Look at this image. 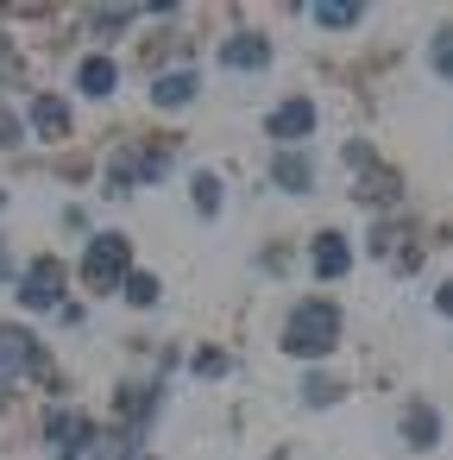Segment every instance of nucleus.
Listing matches in <instances>:
<instances>
[{
	"mask_svg": "<svg viewBox=\"0 0 453 460\" xmlns=\"http://www.w3.org/2000/svg\"><path fill=\"white\" fill-rule=\"evenodd\" d=\"M334 341H340V309H334V303H296V309H290L283 347H290L296 359H321V353H334Z\"/></svg>",
	"mask_w": 453,
	"mask_h": 460,
	"instance_id": "nucleus-1",
	"label": "nucleus"
},
{
	"mask_svg": "<svg viewBox=\"0 0 453 460\" xmlns=\"http://www.w3.org/2000/svg\"><path fill=\"white\" fill-rule=\"evenodd\" d=\"M126 259H133L126 240H120V234H101V240L89 246V265H83V271H89L95 290H108V284H126Z\"/></svg>",
	"mask_w": 453,
	"mask_h": 460,
	"instance_id": "nucleus-2",
	"label": "nucleus"
},
{
	"mask_svg": "<svg viewBox=\"0 0 453 460\" xmlns=\"http://www.w3.org/2000/svg\"><path fill=\"white\" fill-rule=\"evenodd\" d=\"M57 296H64V265H57V259H39V265L26 271V284H20V303H26V309H51Z\"/></svg>",
	"mask_w": 453,
	"mask_h": 460,
	"instance_id": "nucleus-3",
	"label": "nucleus"
},
{
	"mask_svg": "<svg viewBox=\"0 0 453 460\" xmlns=\"http://www.w3.org/2000/svg\"><path fill=\"white\" fill-rule=\"evenodd\" d=\"M39 366V341L26 328H0V378H20Z\"/></svg>",
	"mask_w": 453,
	"mask_h": 460,
	"instance_id": "nucleus-4",
	"label": "nucleus"
},
{
	"mask_svg": "<svg viewBox=\"0 0 453 460\" xmlns=\"http://www.w3.org/2000/svg\"><path fill=\"white\" fill-rule=\"evenodd\" d=\"M265 133H271L277 146H290V139H309V133H315V108H309V102H283V108L265 120Z\"/></svg>",
	"mask_w": 453,
	"mask_h": 460,
	"instance_id": "nucleus-5",
	"label": "nucleus"
},
{
	"mask_svg": "<svg viewBox=\"0 0 453 460\" xmlns=\"http://www.w3.org/2000/svg\"><path fill=\"white\" fill-rule=\"evenodd\" d=\"M89 435H95V429H89L76 410L51 416V441H57V454H64V460H70V454H83V447H89Z\"/></svg>",
	"mask_w": 453,
	"mask_h": 460,
	"instance_id": "nucleus-6",
	"label": "nucleus"
},
{
	"mask_svg": "<svg viewBox=\"0 0 453 460\" xmlns=\"http://www.w3.org/2000/svg\"><path fill=\"white\" fill-rule=\"evenodd\" d=\"M152 102H158V108H170V114H177V108H189V102H196V76H189V70L158 76V83H152Z\"/></svg>",
	"mask_w": 453,
	"mask_h": 460,
	"instance_id": "nucleus-7",
	"label": "nucleus"
},
{
	"mask_svg": "<svg viewBox=\"0 0 453 460\" xmlns=\"http://www.w3.org/2000/svg\"><path fill=\"white\" fill-rule=\"evenodd\" d=\"M76 83H83V95H95V102H108V95H114V83H120V70H114L108 58H89V64L76 70Z\"/></svg>",
	"mask_w": 453,
	"mask_h": 460,
	"instance_id": "nucleus-8",
	"label": "nucleus"
},
{
	"mask_svg": "<svg viewBox=\"0 0 453 460\" xmlns=\"http://www.w3.org/2000/svg\"><path fill=\"white\" fill-rule=\"evenodd\" d=\"M403 435H409L415 447H434V441H440V416H434L428 403H409V410H403Z\"/></svg>",
	"mask_w": 453,
	"mask_h": 460,
	"instance_id": "nucleus-9",
	"label": "nucleus"
},
{
	"mask_svg": "<svg viewBox=\"0 0 453 460\" xmlns=\"http://www.w3.org/2000/svg\"><path fill=\"white\" fill-rule=\"evenodd\" d=\"M346 265H353L346 240H340V234H321V240H315V271H321V278H340Z\"/></svg>",
	"mask_w": 453,
	"mask_h": 460,
	"instance_id": "nucleus-10",
	"label": "nucleus"
},
{
	"mask_svg": "<svg viewBox=\"0 0 453 460\" xmlns=\"http://www.w3.org/2000/svg\"><path fill=\"white\" fill-rule=\"evenodd\" d=\"M233 70H258L271 51H265V39H252V32H240V39H227V51H221Z\"/></svg>",
	"mask_w": 453,
	"mask_h": 460,
	"instance_id": "nucleus-11",
	"label": "nucleus"
},
{
	"mask_svg": "<svg viewBox=\"0 0 453 460\" xmlns=\"http://www.w3.org/2000/svg\"><path fill=\"white\" fill-rule=\"evenodd\" d=\"M32 127L57 139V133H70V108H64V102H51V95H39V102H32Z\"/></svg>",
	"mask_w": 453,
	"mask_h": 460,
	"instance_id": "nucleus-12",
	"label": "nucleus"
},
{
	"mask_svg": "<svg viewBox=\"0 0 453 460\" xmlns=\"http://www.w3.org/2000/svg\"><path fill=\"white\" fill-rule=\"evenodd\" d=\"M277 183H283V190H309V183H315V171H309V158H296V152H283V158H277Z\"/></svg>",
	"mask_w": 453,
	"mask_h": 460,
	"instance_id": "nucleus-13",
	"label": "nucleus"
},
{
	"mask_svg": "<svg viewBox=\"0 0 453 460\" xmlns=\"http://www.w3.org/2000/svg\"><path fill=\"white\" fill-rule=\"evenodd\" d=\"M315 26H359V7H340V0H321V7H309Z\"/></svg>",
	"mask_w": 453,
	"mask_h": 460,
	"instance_id": "nucleus-14",
	"label": "nucleus"
},
{
	"mask_svg": "<svg viewBox=\"0 0 453 460\" xmlns=\"http://www.w3.org/2000/svg\"><path fill=\"white\" fill-rule=\"evenodd\" d=\"M126 303L152 309V303H158V278H152V271H126Z\"/></svg>",
	"mask_w": 453,
	"mask_h": 460,
	"instance_id": "nucleus-15",
	"label": "nucleus"
},
{
	"mask_svg": "<svg viewBox=\"0 0 453 460\" xmlns=\"http://www.w3.org/2000/svg\"><path fill=\"white\" fill-rule=\"evenodd\" d=\"M196 208H202V215H214V208H221V183H214L208 171L196 177Z\"/></svg>",
	"mask_w": 453,
	"mask_h": 460,
	"instance_id": "nucleus-16",
	"label": "nucleus"
},
{
	"mask_svg": "<svg viewBox=\"0 0 453 460\" xmlns=\"http://www.w3.org/2000/svg\"><path fill=\"white\" fill-rule=\"evenodd\" d=\"M434 70L453 83V32H440V39H434Z\"/></svg>",
	"mask_w": 453,
	"mask_h": 460,
	"instance_id": "nucleus-17",
	"label": "nucleus"
},
{
	"mask_svg": "<svg viewBox=\"0 0 453 460\" xmlns=\"http://www.w3.org/2000/svg\"><path fill=\"white\" fill-rule=\"evenodd\" d=\"M434 309H440V315H453V284H440V296H434Z\"/></svg>",
	"mask_w": 453,
	"mask_h": 460,
	"instance_id": "nucleus-18",
	"label": "nucleus"
},
{
	"mask_svg": "<svg viewBox=\"0 0 453 460\" xmlns=\"http://www.w3.org/2000/svg\"><path fill=\"white\" fill-rule=\"evenodd\" d=\"M0 271H7V252H0Z\"/></svg>",
	"mask_w": 453,
	"mask_h": 460,
	"instance_id": "nucleus-19",
	"label": "nucleus"
}]
</instances>
